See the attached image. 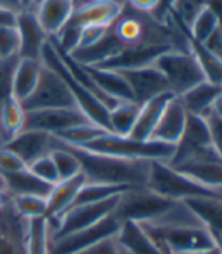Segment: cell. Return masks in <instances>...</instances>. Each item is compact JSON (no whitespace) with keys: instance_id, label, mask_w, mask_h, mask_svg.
<instances>
[{"instance_id":"6da1fadb","label":"cell","mask_w":222,"mask_h":254,"mask_svg":"<svg viewBox=\"0 0 222 254\" xmlns=\"http://www.w3.org/2000/svg\"><path fill=\"white\" fill-rule=\"evenodd\" d=\"M55 144L70 150L80 164L82 174L86 182L106 183L127 188L147 186L151 161H138V159H124L111 154L89 151L82 147H73L60 142L52 135Z\"/></svg>"},{"instance_id":"7a4b0ae2","label":"cell","mask_w":222,"mask_h":254,"mask_svg":"<svg viewBox=\"0 0 222 254\" xmlns=\"http://www.w3.org/2000/svg\"><path fill=\"white\" fill-rule=\"evenodd\" d=\"M113 215L121 221L153 222V224H201L183 201L166 198L147 186L130 188L119 197Z\"/></svg>"},{"instance_id":"3957f363","label":"cell","mask_w":222,"mask_h":254,"mask_svg":"<svg viewBox=\"0 0 222 254\" xmlns=\"http://www.w3.org/2000/svg\"><path fill=\"white\" fill-rule=\"evenodd\" d=\"M141 226L162 254H198L215 247L212 235L201 224L141 222Z\"/></svg>"},{"instance_id":"277c9868","label":"cell","mask_w":222,"mask_h":254,"mask_svg":"<svg viewBox=\"0 0 222 254\" xmlns=\"http://www.w3.org/2000/svg\"><path fill=\"white\" fill-rule=\"evenodd\" d=\"M147 188L175 201L187 198H222L221 189L207 188L174 170L166 162H151Z\"/></svg>"},{"instance_id":"5b68a950","label":"cell","mask_w":222,"mask_h":254,"mask_svg":"<svg viewBox=\"0 0 222 254\" xmlns=\"http://www.w3.org/2000/svg\"><path fill=\"white\" fill-rule=\"evenodd\" d=\"M89 151L111 154L124 159H138V161H151V162H169L175 151V145L157 142V141H139L132 136H118L111 132L103 133L97 139L86 144L85 147Z\"/></svg>"},{"instance_id":"8992f818","label":"cell","mask_w":222,"mask_h":254,"mask_svg":"<svg viewBox=\"0 0 222 254\" xmlns=\"http://www.w3.org/2000/svg\"><path fill=\"white\" fill-rule=\"evenodd\" d=\"M41 64L44 67L50 68L52 71H55L63 80V83L67 85V88L73 94L77 108L86 115V118L91 123H94L95 126L102 127V129H105L108 132H111L109 130V111L97 99H95L89 91H86L77 80H74V77L70 74L67 67L63 65V62H62L59 53L56 52L55 46L52 44L50 38L46 43V46L43 47Z\"/></svg>"},{"instance_id":"52a82bcc","label":"cell","mask_w":222,"mask_h":254,"mask_svg":"<svg viewBox=\"0 0 222 254\" xmlns=\"http://www.w3.org/2000/svg\"><path fill=\"white\" fill-rule=\"evenodd\" d=\"M221 159L213 147L210 139V129L204 117L187 114V121L181 139L175 145V151L168 162L169 167L178 168L192 162H206Z\"/></svg>"},{"instance_id":"ba28073f","label":"cell","mask_w":222,"mask_h":254,"mask_svg":"<svg viewBox=\"0 0 222 254\" xmlns=\"http://www.w3.org/2000/svg\"><path fill=\"white\" fill-rule=\"evenodd\" d=\"M119 197H112L109 200L92 203V204H80V206H71L68 210H65L59 216H50L47 218L49 232H50V242L65 238L68 235H73L79 230L92 227L106 216L112 215L119 203Z\"/></svg>"},{"instance_id":"9c48e42d","label":"cell","mask_w":222,"mask_h":254,"mask_svg":"<svg viewBox=\"0 0 222 254\" xmlns=\"http://www.w3.org/2000/svg\"><path fill=\"white\" fill-rule=\"evenodd\" d=\"M154 67L165 76L169 91L175 97H180L190 88L206 80L204 73L190 52L169 50L154 62Z\"/></svg>"},{"instance_id":"30bf717a","label":"cell","mask_w":222,"mask_h":254,"mask_svg":"<svg viewBox=\"0 0 222 254\" xmlns=\"http://www.w3.org/2000/svg\"><path fill=\"white\" fill-rule=\"evenodd\" d=\"M24 112L41 109H76L73 94L63 80L50 68H41L38 83L29 97L21 103ZM79 109V108H77Z\"/></svg>"},{"instance_id":"8fae6325","label":"cell","mask_w":222,"mask_h":254,"mask_svg":"<svg viewBox=\"0 0 222 254\" xmlns=\"http://www.w3.org/2000/svg\"><path fill=\"white\" fill-rule=\"evenodd\" d=\"M119 227H121V221L112 213L105 219H102L100 222H97V224H94L92 227L79 230L65 238L52 241L49 254H77L103 239L116 236Z\"/></svg>"},{"instance_id":"7c38bea8","label":"cell","mask_w":222,"mask_h":254,"mask_svg":"<svg viewBox=\"0 0 222 254\" xmlns=\"http://www.w3.org/2000/svg\"><path fill=\"white\" fill-rule=\"evenodd\" d=\"M91 123L80 109H41L24 112L23 130H40L53 136L79 124ZM94 124V123H92Z\"/></svg>"},{"instance_id":"4fadbf2b","label":"cell","mask_w":222,"mask_h":254,"mask_svg":"<svg viewBox=\"0 0 222 254\" xmlns=\"http://www.w3.org/2000/svg\"><path fill=\"white\" fill-rule=\"evenodd\" d=\"M124 5L109 0H76L73 14L65 23L74 27L111 26L121 14Z\"/></svg>"},{"instance_id":"5bb4252c","label":"cell","mask_w":222,"mask_h":254,"mask_svg":"<svg viewBox=\"0 0 222 254\" xmlns=\"http://www.w3.org/2000/svg\"><path fill=\"white\" fill-rule=\"evenodd\" d=\"M169 50H174V47L169 44H139V46L125 47L121 53H118L116 56H113L112 59L103 62L102 65L97 67L105 70H115V71L144 68V67L154 65V62Z\"/></svg>"},{"instance_id":"9a60e30c","label":"cell","mask_w":222,"mask_h":254,"mask_svg":"<svg viewBox=\"0 0 222 254\" xmlns=\"http://www.w3.org/2000/svg\"><path fill=\"white\" fill-rule=\"evenodd\" d=\"M119 73L129 83L133 94V100L138 105H142L164 92H171L165 76L154 65L135 70H122Z\"/></svg>"},{"instance_id":"2e32d148","label":"cell","mask_w":222,"mask_h":254,"mask_svg":"<svg viewBox=\"0 0 222 254\" xmlns=\"http://www.w3.org/2000/svg\"><path fill=\"white\" fill-rule=\"evenodd\" d=\"M27 219L21 218L14 206L0 209V254H26Z\"/></svg>"},{"instance_id":"e0dca14e","label":"cell","mask_w":222,"mask_h":254,"mask_svg":"<svg viewBox=\"0 0 222 254\" xmlns=\"http://www.w3.org/2000/svg\"><path fill=\"white\" fill-rule=\"evenodd\" d=\"M17 29L20 32V38H21L20 58L41 61L43 47L46 46L50 37L41 27L34 9L24 8L23 11L18 12Z\"/></svg>"},{"instance_id":"ac0fdd59","label":"cell","mask_w":222,"mask_h":254,"mask_svg":"<svg viewBox=\"0 0 222 254\" xmlns=\"http://www.w3.org/2000/svg\"><path fill=\"white\" fill-rule=\"evenodd\" d=\"M186 121H187V112L184 106L181 105L178 97H172L166 105L150 139L169 145H177L183 136Z\"/></svg>"},{"instance_id":"d6986e66","label":"cell","mask_w":222,"mask_h":254,"mask_svg":"<svg viewBox=\"0 0 222 254\" xmlns=\"http://www.w3.org/2000/svg\"><path fill=\"white\" fill-rule=\"evenodd\" d=\"M3 147L14 151L29 167L37 159L52 151V135L40 130H21Z\"/></svg>"},{"instance_id":"ffe728a7","label":"cell","mask_w":222,"mask_h":254,"mask_svg":"<svg viewBox=\"0 0 222 254\" xmlns=\"http://www.w3.org/2000/svg\"><path fill=\"white\" fill-rule=\"evenodd\" d=\"M76 0H43L34 9L37 18L49 37H55L70 20Z\"/></svg>"},{"instance_id":"44dd1931","label":"cell","mask_w":222,"mask_h":254,"mask_svg":"<svg viewBox=\"0 0 222 254\" xmlns=\"http://www.w3.org/2000/svg\"><path fill=\"white\" fill-rule=\"evenodd\" d=\"M168 18H171L181 29V32L184 34V38L187 41V49H189L190 55L197 59L201 71L204 73L206 80L210 82V83H215V85H222V61L218 59L215 55H212L206 49V46L203 43L192 38V35L189 34V27L187 26H184L181 21H178L172 15H169Z\"/></svg>"},{"instance_id":"7402d4cb","label":"cell","mask_w":222,"mask_h":254,"mask_svg":"<svg viewBox=\"0 0 222 254\" xmlns=\"http://www.w3.org/2000/svg\"><path fill=\"white\" fill-rule=\"evenodd\" d=\"M172 97H175L172 92H164L161 95H156V97L150 99L148 102L142 103L136 124L133 127V132L130 136L139 141H148L153 130L156 129L159 120H161L166 105L169 103Z\"/></svg>"},{"instance_id":"603a6c76","label":"cell","mask_w":222,"mask_h":254,"mask_svg":"<svg viewBox=\"0 0 222 254\" xmlns=\"http://www.w3.org/2000/svg\"><path fill=\"white\" fill-rule=\"evenodd\" d=\"M85 183H86V179L80 173L71 179L59 180L56 185H53L50 194L47 197V216L46 218L59 216L65 210H68L73 206L79 190L82 189Z\"/></svg>"},{"instance_id":"cb8c5ba5","label":"cell","mask_w":222,"mask_h":254,"mask_svg":"<svg viewBox=\"0 0 222 254\" xmlns=\"http://www.w3.org/2000/svg\"><path fill=\"white\" fill-rule=\"evenodd\" d=\"M183 203L212 238L222 235V198H187Z\"/></svg>"},{"instance_id":"d4e9b609","label":"cell","mask_w":222,"mask_h":254,"mask_svg":"<svg viewBox=\"0 0 222 254\" xmlns=\"http://www.w3.org/2000/svg\"><path fill=\"white\" fill-rule=\"evenodd\" d=\"M116 242L121 248L130 254H162L150 236L145 233L142 226L135 221L121 222L119 232L116 233Z\"/></svg>"},{"instance_id":"484cf974","label":"cell","mask_w":222,"mask_h":254,"mask_svg":"<svg viewBox=\"0 0 222 254\" xmlns=\"http://www.w3.org/2000/svg\"><path fill=\"white\" fill-rule=\"evenodd\" d=\"M92 80L97 83V86L108 94L109 97L118 102H135L132 89L119 71L115 70H105L99 67H86L83 65Z\"/></svg>"},{"instance_id":"4316f807","label":"cell","mask_w":222,"mask_h":254,"mask_svg":"<svg viewBox=\"0 0 222 254\" xmlns=\"http://www.w3.org/2000/svg\"><path fill=\"white\" fill-rule=\"evenodd\" d=\"M221 92H222L221 85H215V83L204 80L195 85L194 88H190L189 91H186L178 99L187 114L206 117L210 112L212 103Z\"/></svg>"},{"instance_id":"83f0119b","label":"cell","mask_w":222,"mask_h":254,"mask_svg":"<svg viewBox=\"0 0 222 254\" xmlns=\"http://www.w3.org/2000/svg\"><path fill=\"white\" fill-rule=\"evenodd\" d=\"M5 189L14 197V195H40V197H49L52 185L43 182L38 179L29 168L20 170L17 173L2 174Z\"/></svg>"},{"instance_id":"f1b7e54d","label":"cell","mask_w":222,"mask_h":254,"mask_svg":"<svg viewBox=\"0 0 222 254\" xmlns=\"http://www.w3.org/2000/svg\"><path fill=\"white\" fill-rule=\"evenodd\" d=\"M41 68H43L41 61L26 59V58L18 59L14 71V80H12V95L20 103H23L34 92L40 79Z\"/></svg>"},{"instance_id":"f546056e","label":"cell","mask_w":222,"mask_h":254,"mask_svg":"<svg viewBox=\"0 0 222 254\" xmlns=\"http://www.w3.org/2000/svg\"><path fill=\"white\" fill-rule=\"evenodd\" d=\"M23 126L24 109L15 97H11L0 109V147H3L18 135L23 130Z\"/></svg>"},{"instance_id":"4dcf8cb0","label":"cell","mask_w":222,"mask_h":254,"mask_svg":"<svg viewBox=\"0 0 222 254\" xmlns=\"http://www.w3.org/2000/svg\"><path fill=\"white\" fill-rule=\"evenodd\" d=\"M187 177L197 180L198 183L212 188V189H221L222 190V161L215 159V161H206V162H192L186 164L178 168H174Z\"/></svg>"},{"instance_id":"1f68e13d","label":"cell","mask_w":222,"mask_h":254,"mask_svg":"<svg viewBox=\"0 0 222 254\" xmlns=\"http://www.w3.org/2000/svg\"><path fill=\"white\" fill-rule=\"evenodd\" d=\"M141 105L136 102H119L109 111V130L118 136H130L139 115Z\"/></svg>"},{"instance_id":"d6a6232c","label":"cell","mask_w":222,"mask_h":254,"mask_svg":"<svg viewBox=\"0 0 222 254\" xmlns=\"http://www.w3.org/2000/svg\"><path fill=\"white\" fill-rule=\"evenodd\" d=\"M50 253V232L47 218L27 219L26 233V254H49Z\"/></svg>"},{"instance_id":"836d02e7","label":"cell","mask_w":222,"mask_h":254,"mask_svg":"<svg viewBox=\"0 0 222 254\" xmlns=\"http://www.w3.org/2000/svg\"><path fill=\"white\" fill-rule=\"evenodd\" d=\"M127 186H116V185H106V183H91L86 182L73 203V206H80V204H92V203H100L105 200H109L112 197L124 194Z\"/></svg>"},{"instance_id":"e575fe53","label":"cell","mask_w":222,"mask_h":254,"mask_svg":"<svg viewBox=\"0 0 222 254\" xmlns=\"http://www.w3.org/2000/svg\"><path fill=\"white\" fill-rule=\"evenodd\" d=\"M108 130L102 129V127L95 126L92 123H85V124L71 127V129L56 135L55 138H57L63 144H68L73 147H85L86 144L92 142L94 139H97L99 136H102Z\"/></svg>"},{"instance_id":"d590c367","label":"cell","mask_w":222,"mask_h":254,"mask_svg":"<svg viewBox=\"0 0 222 254\" xmlns=\"http://www.w3.org/2000/svg\"><path fill=\"white\" fill-rule=\"evenodd\" d=\"M50 156H52L53 162H55V167L57 170L59 180H67V179H71V177H74V176L82 173V168H80V164L77 161V157L70 150L55 144L53 139H52Z\"/></svg>"},{"instance_id":"8d00e7d4","label":"cell","mask_w":222,"mask_h":254,"mask_svg":"<svg viewBox=\"0 0 222 254\" xmlns=\"http://www.w3.org/2000/svg\"><path fill=\"white\" fill-rule=\"evenodd\" d=\"M12 206L24 219H35L47 216V198L40 195H14Z\"/></svg>"},{"instance_id":"74e56055","label":"cell","mask_w":222,"mask_h":254,"mask_svg":"<svg viewBox=\"0 0 222 254\" xmlns=\"http://www.w3.org/2000/svg\"><path fill=\"white\" fill-rule=\"evenodd\" d=\"M206 8V0H175L169 15L175 17L184 26L190 27L194 20L200 15V12Z\"/></svg>"},{"instance_id":"f35d334b","label":"cell","mask_w":222,"mask_h":254,"mask_svg":"<svg viewBox=\"0 0 222 254\" xmlns=\"http://www.w3.org/2000/svg\"><path fill=\"white\" fill-rule=\"evenodd\" d=\"M21 38L17 26L0 29V59L20 58Z\"/></svg>"},{"instance_id":"ab89813d","label":"cell","mask_w":222,"mask_h":254,"mask_svg":"<svg viewBox=\"0 0 222 254\" xmlns=\"http://www.w3.org/2000/svg\"><path fill=\"white\" fill-rule=\"evenodd\" d=\"M218 27L219 26H218V21H216L215 15L207 8H204L200 12V15L194 20V23L190 24L189 34L192 35V38H195L197 41L204 43Z\"/></svg>"},{"instance_id":"60d3db41","label":"cell","mask_w":222,"mask_h":254,"mask_svg":"<svg viewBox=\"0 0 222 254\" xmlns=\"http://www.w3.org/2000/svg\"><path fill=\"white\" fill-rule=\"evenodd\" d=\"M20 58H9V59H0V109L5 105V102L12 95V80L14 71L17 67V62Z\"/></svg>"},{"instance_id":"b9f144b4","label":"cell","mask_w":222,"mask_h":254,"mask_svg":"<svg viewBox=\"0 0 222 254\" xmlns=\"http://www.w3.org/2000/svg\"><path fill=\"white\" fill-rule=\"evenodd\" d=\"M27 168L34 173L38 179H41L43 182H46V183H49L52 186L59 182V174H57V170L55 167V162H53L50 153L40 157V159H37V161L32 162Z\"/></svg>"},{"instance_id":"7bdbcfd3","label":"cell","mask_w":222,"mask_h":254,"mask_svg":"<svg viewBox=\"0 0 222 254\" xmlns=\"http://www.w3.org/2000/svg\"><path fill=\"white\" fill-rule=\"evenodd\" d=\"M24 168H27V165L14 151L6 147H0V174L17 173Z\"/></svg>"},{"instance_id":"ee69618b","label":"cell","mask_w":222,"mask_h":254,"mask_svg":"<svg viewBox=\"0 0 222 254\" xmlns=\"http://www.w3.org/2000/svg\"><path fill=\"white\" fill-rule=\"evenodd\" d=\"M209 129H210V139H212V147L215 153L221 157L222 161V120L215 117L212 112H209L206 117Z\"/></svg>"},{"instance_id":"f6af8a7d","label":"cell","mask_w":222,"mask_h":254,"mask_svg":"<svg viewBox=\"0 0 222 254\" xmlns=\"http://www.w3.org/2000/svg\"><path fill=\"white\" fill-rule=\"evenodd\" d=\"M108 29H109V26H88V27H83L82 35H80V41H79V46H77L76 50L86 49V47L95 44L97 41H100L103 38V35L108 32Z\"/></svg>"},{"instance_id":"bcb514c9","label":"cell","mask_w":222,"mask_h":254,"mask_svg":"<svg viewBox=\"0 0 222 254\" xmlns=\"http://www.w3.org/2000/svg\"><path fill=\"white\" fill-rule=\"evenodd\" d=\"M77 254H119V245L116 242V238L113 236L94 244Z\"/></svg>"},{"instance_id":"7dc6e473","label":"cell","mask_w":222,"mask_h":254,"mask_svg":"<svg viewBox=\"0 0 222 254\" xmlns=\"http://www.w3.org/2000/svg\"><path fill=\"white\" fill-rule=\"evenodd\" d=\"M174 2H175V0H157L156 8H154L151 12H148L150 17H151L154 21H157V23L166 24L168 17H169V11H171Z\"/></svg>"},{"instance_id":"c3c4849f","label":"cell","mask_w":222,"mask_h":254,"mask_svg":"<svg viewBox=\"0 0 222 254\" xmlns=\"http://www.w3.org/2000/svg\"><path fill=\"white\" fill-rule=\"evenodd\" d=\"M204 46H206V49L212 53V55H215L218 59H221L222 61V30L218 27L213 34L203 43Z\"/></svg>"},{"instance_id":"681fc988","label":"cell","mask_w":222,"mask_h":254,"mask_svg":"<svg viewBox=\"0 0 222 254\" xmlns=\"http://www.w3.org/2000/svg\"><path fill=\"white\" fill-rule=\"evenodd\" d=\"M125 3L129 5L130 8L139 11V12H151L156 5H157V0H125Z\"/></svg>"},{"instance_id":"f907efd6","label":"cell","mask_w":222,"mask_h":254,"mask_svg":"<svg viewBox=\"0 0 222 254\" xmlns=\"http://www.w3.org/2000/svg\"><path fill=\"white\" fill-rule=\"evenodd\" d=\"M17 17H18V12L0 6V29L17 26Z\"/></svg>"},{"instance_id":"816d5d0a","label":"cell","mask_w":222,"mask_h":254,"mask_svg":"<svg viewBox=\"0 0 222 254\" xmlns=\"http://www.w3.org/2000/svg\"><path fill=\"white\" fill-rule=\"evenodd\" d=\"M206 8L215 15L218 26L222 30V0H206Z\"/></svg>"},{"instance_id":"f5cc1de1","label":"cell","mask_w":222,"mask_h":254,"mask_svg":"<svg viewBox=\"0 0 222 254\" xmlns=\"http://www.w3.org/2000/svg\"><path fill=\"white\" fill-rule=\"evenodd\" d=\"M0 6L11 9V11H15V12H20L24 9L21 5V0H0Z\"/></svg>"},{"instance_id":"db71d44e","label":"cell","mask_w":222,"mask_h":254,"mask_svg":"<svg viewBox=\"0 0 222 254\" xmlns=\"http://www.w3.org/2000/svg\"><path fill=\"white\" fill-rule=\"evenodd\" d=\"M210 112H212L215 117H218V118H221V120H222V92L218 95V97L215 99V102L212 103Z\"/></svg>"},{"instance_id":"11a10c76","label":"cell","mask_w":222,"mask_h":254,"mask_svg":"<svg viewBox=\"0 0 222 254\" xmlns=\"http://www.w3.org/2000/svg\"><path fill=\"white\" fill-rule=\"evenodd\" d=\"M12 200V195L8 192L5 188H0V209L5 207L6 204H9Z\"/></svg>"},{"instance_id":"9f6ffc18","label":"cell","mask_w":222,"mask_h":254,"mask_svg":"<svg viewBox=\"0 0 222 254\" xmlns=\"http://www.w3.org/2000/svg\"><path fill=\"white\" fill-rule=\"evenodd\" d=\"M213 242H215V247L221 251V254H222V235H218V236H215L213 238Z\"/></svg>"},{"instance_id":"6f0895ef","label":"cell","mask_w":222,"mask_h":254,"mask_svg":"<svg viewBox=\"0 0 222 254\" xmlns=\"http://www.w3.org/2000/svg\"><path fill=\"white\" fill-rule=\"evenodd\" d=\"M198 254H221V251H219L216 247H213V248L206 250V251H201V253H198Z\"/></svg>"},{"instance_id":"680465c9","label":"cell","mask_w":222,"mask_h":254,"mask_svg":"<svg viewBox=\"0 0 222 254\" xmlns=\"http://www.w3.org/2000/svg\"><path fill=\"white\" fill-rule=\"evenodd\" d=\"M41 2H43V0H30V6H29V8H30V9H35Z\"/></svg>"},{"instance_id":"91938a15","label":"cell","mask_w":222,"mask_h":254,"mask_svg":"<svg viewBox=\"0 0 222 254\" xmlns=\"http://www.w3.org/2000/svg\"><path fill=\"white\" fill-rule=\"evenodd\" d=\"M109 2H115V3H119V5H124L125 0H109Z\"/></svg>"},{"instance_id":"94428289","label":"cell","mask_w":222,"mask_h":254,"mask_svg":"<svg viewBox=\"0 0 222 254\" xmlns=\"http://www.w3.org/2000/svg\"><path fill=\"white\" fill-rule=\"evenodd\" d=\"M221 86H222V85H221Z\"/></svg>"}]
</instances>
